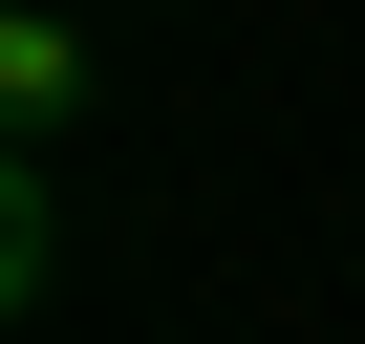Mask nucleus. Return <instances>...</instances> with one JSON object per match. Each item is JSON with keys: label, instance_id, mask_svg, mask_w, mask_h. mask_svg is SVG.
<instances>
[{"label": "nucleus", "instance_id": "f257e3e1", "mask_svg": "<svg viewBox=\"0 0 365 344\" xmlns=\"http://www.w3.org/2000/svg\"><path fill=\"white\" fill-rule=\"evenodd\" d=\"M0 108H22V151L86 129V22H65V0H22V22H0Z\"/></svg>", "mask_w": 365, "mask_h": 344}]
</instances>
